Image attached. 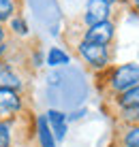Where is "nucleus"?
Here are the masks:
<instances>
[{"label":"nucleus","instance_id":"nucleus-1","mask_svg":"<svg viewBox=\"0 0 139 147\" xmlns=\"http://www.w3.org/2000/svg\"><path fill=\"white\" fill-rule=\"evenodd\" d=\"M135 85H139V64L135 62L118 66L109 77V90L114 94H122Z\"/></svg>","mask_w":139,"mask_h":147},{"label":"nucleus","instance_id":"nucleus-2","mask_svg":"<svg viewBox=\"0 0 139 147\" xmlns=\"http://www.w3.org/2000/svg\"><path fill=\"white\" fill-rule=\"evenodd\" d=\"M79 55L90 64L92 68H105L109 64V51H107V45H96V43H88V40H81L77 45Z\"/></svg>","mask_w":139,"mask_h":147},{"label":"nucleus","instance_id":"nucleus-3","mask_svg":"<svg viewBox=\"0 0 139 147\" xmlns=\"http://www.w3.org/2000/svg\"><path fill=\"white\" fill-rule=\"evenodd\" d=\"M22 109V98L15 90H0V121L11 119Z\"/></svg>","mask_w":139,"mask_h":147},{"label":"nucleus","instance_id":"nucleus-4","mask_svg":"<svg viewBox=\"0 0 139 147\" xmlns=\"http://www.w3.org/2000/svg\"><path fill=\"white\" fill-rule=\"evenodd\" d=\"M114 24L111 22H103V24H96V26H90L86 30L84 34V40H88V43H96V45H109L111 38H114Z\"/></svg>","mask_w":139,"mask_h":147},{"label":"nucleus","instance_id":"nucleus-5","mask_svg":"<svg viewBox=\"0 0 139 147\" xmlns=\"http://www.w3.org/2000/svg\"><path fill=\"white\" fill-rule=\"evenodd\" d=\"M109 17V2L107 0H88L86 7V24L88 26H96V24L107 22Z\"/></svg>","mask_w":139,"mask_h":147},{"label":"nucleus","instance_id":"nucleus-6","mask_svg":"<svg viewBox=\"0 0 139 147\" xmlns=\"http://www.w3.org/2000/svg\"><path fill=\"white\" fill-rule=\"evenodd\" d=\"M45 117H47V124H49V130H51V134H54V139L62 141L64 134H66V117H64V113H60V111H49Z\"/></svg>","mask_w":139,"mask_h":147},{"label":"nucleus","instance_id":"nucleus-7","mask_svg":"<svg viewBox=\"0 0 139 147\" xmlns=\"http://www.w3.org/2000/svg\"><path fill=\"white\" fill-rule=\"evenodd\" d=\"M19 85H22V81L9 68V64H0V90H15L17 92Z\"/></svg>","mask_w":139,"mask_h":147},{"label":"nucleus","instance_id":"nucleus-8","mask_svg":"<svg viewBox=\"0 0 139 147\" xmlns=\"http://www.w3.org/2000/svg\"><path fill=\"white\" fill-rule=\"evenodd\" d=\"M37 132H39L41 147H56V139H54V134H51V130H49V124H47V117H45V115H39Z\"/></svg>","mask_w":139,"mask_h":147},{"label":"nucleus","instance_id":"nucleus-9","mask_svg":"<svg viewBox=\"0 0 139 147\" xmlns=\"http://www.w3.org/2000/svg\"><path fill=\"white\" fill-rule=\"evenodd\" d=\"M116 102H118V107H120V111H122V109L139 107V85H135V88H131V90H126V92H122V94H118Z\"/></svg>","mask_w":139,"mask_h":147},{"label":"nucleus","instance_id":"nucleus-10","mask_svg":"<svg viewBox=\"0 0 139 147\" xmlns=\"http://www.w3.org/2000/svg\"><path fill=\"white\" fill-rule=\"evenodd\" d=\"M120 143H122V147H139V124L128 126L124 132H122Z\"/></svg>","mask_w":139,"mask_h":147},{"label":"nucleus","instance_id":"nucleus-11","mask_svg":"<svg viewBox=\"0 0 139 147\" xmlns=\"http://www.w3.org/2000/svg\"><path fill=\"white\" fill-rule=\"evenodd\" d=\"M66 62H69V55H66L62 49H58V47L49 49V55H47V64L49 66H60V64H66Z\"/></svg>","mask_w":139,"mask_h":147},{"label":"nucleus","instance_id":"nucleus-12","mask_svg":"<svg viewBox=\"0 0 139 147\" xmlns=\"http://www.w3.org/2000/svg\"><path fill=\"white\" fill-rule=\"evenodd\" d=\"M15 9H17V7H15V0H0V22L13 17Z\"/></svg>","mask_w":139,"mask_h":147},{"label":"nucleus","instance_id":"nucleus-13","mask_svg":"<svg viewBox=\"0 0 139 147\" xmlns=\"http://www.w3.org/2000/svg\"><path fill=\"white\" fill-rule=\"evenodd\" d=\"M120 115H122V121H126L128 126H131V124H139V107L122 109V111H120Z\"/></svg>","mask_w":139,"mask_h":147},{"label":"nucleus","instance_id":"nucleus-14","mask_svg":"<svg viewBox=\"0 0 139 147\" xmlns=\"http://www.w3.org/2000/svg\"><path fill=\"white\" fill-rule=\"evenodd\" d=\"M11 145V128L7 121H0V147Z\"/></svg>","mask_w":139,"mask_h":147},{"label":"nucleus","instance_id":"nucleus-15","mask_svg":"<svg viewBox=\"0 0 139 147\" xmlns=\"http://www.w3.org/2000/svg\"><path fill=\"white\" fill-rule=\"evenodd\" d=\"M11 28H13L17 34H26V32H28V26H26V22H24V19H19V17L11 19Z\"/></svg>","mask_w":139,"mask_h":147},{"label":"nucleus","instance_id":"nucleus-16","mask_svg":"<svg viewBox=\"0 0 139 147\" xmlns=\"http://www.w3.org/2000/svg\"><path fill=\"white\" fill-rule=\"evenodd\" d=\"M2 38H4V30H2V26H0V43H2Z\"/></svg>","mask_w":139,"mask_h":147},{"label":"nucleus","instance_id":"nucleus-17","mask_svg":"<svg viewBox=\"0 0 139 147\" xmlns=\"http://www.w3.org/2000/svg\"><path fill=\"white\" fill-rule=\"evenodd\" d=\"M135 7H137V9H139V0H135Z\"/></svg>","mask_w":139,"mask_h":147},{"label":"nucleus","instance_id":"nucleus-18","mask_svg":"<svg viewBox=\"0 0 139 147\" xmlns=\"http://www.w3.org/2000/svg\"><path fill=\"white\" fill-rule=\"evenodd\" d=\"M2 49H4V45H0V53H2Z\"/></svg>","mask_w":139,"mask_h":147},{"label":"nucleus","instance_id":"nucleus-19","mask_svg":"<svg viewBox=\"0 0 139 147\" xmlns=\"http://www.w3.org/2000/svg\"><path fill=\"white\" fill-rule=\"evenodd\" d=\"M107 2H109V4H111V2H118V0H107Z\"/></svg>","mask_w":139,"mask_h":147}]
</instances>
